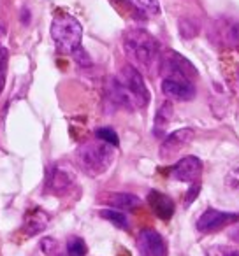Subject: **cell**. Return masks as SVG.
I'll use <instances>...</instances> for the list:
<instances>
[{
    "instance_id": "6da1fadb",
    "label": "cell",
    "mask_w": 239,
    "mask_h": 256,
    "mask_svg": "<svg viewBox=\"0 0 239 256\" xmlns=\"http://www.w3.org/2000/svg\"><path fill=\"white\" fill-rule=\"evenodd\" d=\"M109 96L129 110L144 109L150 104V90H148L144 78L136 67L125 65L120 68L116 78L109 82Z\"/></svg>"
},
{
    "instance_id": "7a4b0ae2",
    "label": "cell",
    "mask_w": 239,
    "mask_h": 256,
    "mask_svg": "<svg viewBox=\"0 0 239 256\" xmlns=\"http://www.w3.org/2000/svg\"><path fill=\"white\" fill-rule=\"evenodd\" d=\"M122 46L127 58L132 62V67L144 74H155L162 51L158 40L150 32L139 26H132L123 34Z\"/></svg>"
},
{
    "instance_id": "3957f363",
    "label": "cell",
    "mask_w": 239,
    "mask_h": 256,
    "mask_svg": "<svg viewBox=\"0 0 239 256\" xmlns=\"http://www.w3.org/2000/svg\"><path fill=\"white\" fill-rule=\"evenodd\" d=\"M78 162L81 165V168L88 176H100L113 165L114 162V148L109 144L102 142L99 139H93L85 142L76 153Z\"/></svg>"
},
{
    "instance_id": "277c9868",
    "label": "cell",
    "mask_w": 239,
    "mask_h": 256,
    "mask_svg": "<svg viewBox=\"0 0 239 256\" xmlns=\"http://www.w3.org/2000/svg\"><path fill=\"white\" fill-rule=\"evenodd\" d=\"M51 39L60 53L72 54L81 48L83 26L74 16L67 12H58L51 22Z\"/></svg>"
},
{
    "instance_id": "5b68a950",
    "label": "cell",
    "mask_w": 239,
    "mask_h": 256,
    "mask_svg": "<svg viewBox=\"0 0 239 256\" xmlns=\"http://www.w3.org/2000/svg\"><path fill=\"white\" fill-rule=\"evenodd\" d=\"M158 68H160L164 78H181V79L193 81V78L197 76L195 67L183 54L171 50H167L165 53H160Z\"/></svg>"
},
{
    "instance_id": "8992f818",
    "label": "cell",
    "mask_w": 239,
    "mask_h": 256,
    "mask_svg": "<svg viewBox=\"0 0 239 256\" xmlns=\"http://www.w3.org/2000/svg\"><path fill=\"white\" fill-rule=\"evenodd\" d=\"M162 93L169 100H178V102H188L195 96V86L188 79L181 78H164L162 81Z\"/></svg>"
},
{
    "instance_id": "52a82bcc",
    "label": "cell",
    "mask_w": 239,
    "mask_h": 256,
    "mask_svg": "<svg viewBox=\"0 0 239 256\" xmlns=\"http://www.w3.org/2000/svg\"><path fill=\"white\" fill-rule=\"evenodd\" d=\"M74 184V174L71 168L62 167V165H53L50 168L46 181V192L53 195H64L69 192V188Z\"/></svg>"
},
{
    "instance_id": "ba28073f",
    "label": "cell",
    "mask_w": 239,
    "mask_h": 256,
    "mask_svg": "<svg viewBox=\"0 0 239 256\" xmlns=\"http://www.w3.org/2000/svg\"><path fill=\"white\" fill-rule=\"evenodd\" d=\"M192 139H193L192 128H179L176 132L169 134V136L162 140L160 150H158L160 151V158H164V160L171 158L172 154H176L179 150H183Z\"/></svg>"
},
{
    "instance_id": "9c48e42d",
    "label": "cell",
    "mask_w": 239,
    "mask_h": 256,
    "mask_svg": "<svg viewBox=\"0 0 239 256\" xmlns=\"http://www.w3.org/2000/svg\"><path fill=\"white\" fill-rule=\"evenodd\" d=\"M202 174V162L197 156H185L172 167V178L181 182H195Z\"/></svg>"
},
{
    "instance_id": "30bf717a",
    "label": "cell",
    "mask_w": 239,
    "mask_h": 256,
    "mask_svg": "<svg viewBox=\"0 0 239 256\" xmlns=\"http://www.w3.org/2000/svg\"><path fill=\"white\" fill-rule=\"evenodd\" d=\"M237 220L235 214H230V212H223V210H216V209H207L202 216L199 218L197 221V230L199 232H216L220 228L227 226L228 223Z\"/></svg>"
},
{
    "instance_id": "8fae6325",
    "label": "cell",
    "mask_w": 239,
    "mask_h": 256,
    "mask_svg": "<svg viewBox=\"0 0 239 256\" xmlns=\"http://www.w3.org/2000/svg\"><path fill=\"white\" fill-rule=\"evenodd\" d=\"M139 244L148 256H167V244H165L164 237L151 228L141 232Z\"/></svg>"
},
{
    "instance_id": "7c38bea8",
    "label": "cell",
    "mask_w": 239,
    "mask_h": 256,
    "mask_svg": "<svg viewBox=\"0 0 239 256\" xmlns=\"http://www.w3.org/2000/svg\"><path fill=\"white\" fill-rule=\"evenodd\" d=\"M148 204H150L155 216L164 221H169L172 218V214H174V202L167 195L157 192V190H151L148 193Z\"/></svg>"
},
{
    "instance_id": "4fadbf2b",
    "label": "cell",
    "mask_w": 239,
    "mask_h": 256,
    "mask_svg": "<svg viewBox=\"0 0 239 256\" xmlns=\"http://www.w3.org/2000/svg\"><path fill=\"white\" fill-rule=\"evenodd\" d=\"M48 221H50V216H48L44 210H41V209L32 210V212L27 216L25 224H23V232L32 237V235L39 234V232H43L44 228L48 226Z\"/></svg>"
},
{
    "instance_id": "5bb4252c",
    "label": "cell",
    "mask_w": 239,
    "mask_h": 256,
    "mask_svg": "<svg viewBox=\"0 0 239 256\" xmlns=\"http://www.w3.org/2000/svg\"><path fill=\"white\" fill-rule=\"evenodd\" d=\"M172 114H174V107H172V104L169 102H164L160 107H158L157 114H155V126H153V134L157 137H162L165 132V128L169 126V123H171L172 120Z\"/></svg>"
},
{
    "instance_id": "9a60e30c",
    "label": "cell",
    "mask_w": 239,
    "mask_h": 256,
    "mask_svg": "<svg viewBox=\"0 0 239 256\" xmlns=\"http://www.w3.org/2000/svg\"><path fill=\"white\" fill-rule=\"evenodd\" d=\"M107 202H109V206L123 210H132L141 206L139 196L132 195V193H113V195H109Z\"/></svg>"
},
{
    "instance_id": "2e32d148",
    "label": "cell",
    "mask_w": 239,
    "mask_h": 256,
    "mask_svg": "<svg viewBox=\"0 0 239 256\" xmlns=\"http://www.w3.org/2000/svg\"><path fill=\"white\" fill-rule=\"evenodd\" d=\"M100 216H102L104 220L111 221V223H113L114 226H118V228H127V226H129V221H127V216H125L123 212H120V210L104 209V210H100Z\"/></svg>"
},
{
    "instance_id": "e0dca14e",
    "label": "cell",
    "mask_w": 239,
    "mask_h": 256,
    "mask_svg": "<svg viewBox=\"0 0 239 256\" xmlns=\"http://www.w3.org/2000/svg\"><path fill=\"white\" fill-rule=\"evenodd\" d=\"M69 256H86V244L81 237H72L67 242Z\"/></svg>"
},
{
    "instance_id": "ac0fdd59",
    "label": "cell",
    "mask_w": 239,
    "mask_h": 256,
    "mask_svg": "<svg viewBox=\"0 0 239 256\" xmlns=\"http://www.w3.org/2000/svg\"><path fill=\"white\" fill-rule=\"evenodd\" d=\"M179 34H181L183 39H192V37H195L199 34V26L192 20L183 18L179 20Z\"/></svg>"
},
{
    "instance_id": "d6986e66",
    "label": "cell",
    "mask_w": 239,
    "mask_h": 256,
    "mask_svg": "<svg viewBox=\"0 0 239 256\" xmlns=\"http://www.w3.org/2000/svg\"><path fill=\"white\" fill-rule=\"evenodd\" d=\"M95 137L99 140H102V142L109 144V146L116 148L118 144H120V140H118V136L114 130H111V128H99L95 132Z\"/></svg>"
},
{
    "instance_id": "ffe728a7",
    "label": "cell",
    "mask_w": 239,
    "mask_h": 256,
    "mask_svg": "<svg viewBox=\"0 0 239 256\" xmlns=\"http://www.w3.org/2000/svg\"><path fill=\"white\" fill-rule=\"evenodd\" d=\"M8 62H9V53L6 48H0V95L4 92L6 79H8Z\"/></svg>"
},
{
    "instance_id": "44dd1931",
    "label": "cell",
    "mask_w": 239,
    "mask_h": 256,
    "mask_svg": "<svg viewBox=\"0 0 239 256\" xmlns=\"http://www.w3.org/2000/svg\"><path fill=\"white\" fill-rule=\"evenodd\" d=\"M146 14L150 16H158L160 14V2L158 0H134Z\"/></svg>"
},
{
    "instance_id": "7402d4cb",
    "label": "cell",
    "mask_w": 239,
    "mask_h": 256,
    "mask_svg": "<svg viewBox=\"0 0 239 256\" xmlns=\"http://www.w3.org/2000/svg\"><path fill=\"white\" fill-rule=\"evenodd\" d=\"M227 186L232 190H239V167L232 168L227 176Z\"/></svg>"
},
{
    "instance_id": "603a6c76",
    "label": "cell",
    "mask_w": 239,
    "mask_h": 256,
    "mask_svg": "<svg viewBox=\"0 0 239 256\" xmlns=\"http://www.w3.org/2000/svg\"><path fill=\"white\" fill-rule=\"evenodd\" d=\"M199 192H200V182L199 181H195L192 184V188L188 190V193H186V198H185V206H190V204L193 202V200L197 198V195H199Z\"/></svg>"
},
{
    "instance_id": "cb8c5ba5",
    "label": "cell",
    "mask_w": 239,
    "mask_h": 256,
    "mask_svg": "<svg viewBox=\"0 0 239 256\" xmlns=\"http://www.w3.org/2000/svg\"><path fill=\"white\" fill-rule=\"evenodd\" d=\"M41 248H43L44 252H48V254H51L55 249V240L53 238H43V242H41Z\"/></svg>"
}]
</instances>
